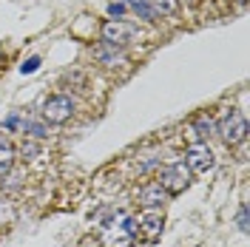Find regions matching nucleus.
<instances>
[{
  "label": "nucleus",
  "instance_id": "obj_1",
  "mask_svg": "<svg viewBox=\"0 0 250 247\" xmlns=\"http://www.w3.org/2000/svg\"><path fill=\"white\" fill-rule=\"evenodd\" d=\"M216 134L222 137V142L225 145H242L245 139H248V120L242 117V111H225L222 117H219V123H216Z\"/></svg>",
  "mask_w": 250,
  "mask_h": 247
},
{
  "label": "nucleus",
  "instance_id": "obj_2",
  "mask_svg": "<svg viewBox=\"0 0 250 247\" xmlns=\"http://www.w3.org/2000/svg\"><path fill=\"white\" fill-rule=\"evenodd\" d=\"M74 111H77L74 97H68V94H54V97H48L46 103H43V120L51 123V125H62L74 117Z\"/></svg>",
  "mask_w": 250,
  "mask_h": 247
},
{
  "label": "nucleus",
  "instance_id": "obj_3",
  "mask_svg": "<svg viewBox=\"0 0 250 247\" xmlns=\"http://www.w3.org/2000/svg\"><path fill=\"white\" fill-rule=\"evenodd\" d=\"M137 239V222L134 219H123L120 225H105V230L100 236L103 247H131Z\"/></svg>",
  "mask_w": 250,
  "mask_h": 247
},
{
  "label": "nucleus",
  "instance_id": "obj_4",
  "mask_svg": "<svg viewBox=\"0 0 250 247\" xmlns=\"http://www.w3.org/2000/svg\"><path fill=\"white\" fill-rule=\"evenodd\" d=\"M159 185L165 187L168 193H182L190 185V170L185 162H168L159 168Z\"/></svg>",
  "mask_w": 250,
  "mask_h": 247
},
{
  "label": "nucleus",
  "instance_id": "obj_5",
  "mask_svg": "<svg viewBox=\"0 0 250 247\" xmlns=\"http://www.w3.org/2000/svg\"><path fill=\"white\" fill-rule=\"evenodd\" d=\"M140 34V29L134 26V23H128V20H105L103 23V43H108V46H128L134 37Z\"/></svg>",
  "mask_w": 250,
  "mask_h": 247
},
{
  "label": "nucleus",
  "instance_id": "obj_6",
  "mask_svg": "<svg viewBox=\"0 0 250 247\" xmlns=\"http://www.w3.org/2000/svg\"><path fill=\"white\" fill-rule=\"evenodd\" d=\"M185 165H188V170L205 173V170H210L216 165V156H213L208 142H196V145H188L185 148Z\"/></svg>",
  "mask_w": 250,
  "mask_h": 247
},
{
  "label": "nucleus",
  "instance_id": "obj_7",
  "mask_svg": "<svg viewBox=\"0 0 250 247\" xmlns=\"http://www.w3.org/2000/svg\"><path fill=\"white\" fill-rule=\"evenodd\" d=\"M134 199H137V205H142L145 210H156V207H162V205H165L168 190L159 185V182H145V185L134 193Z\"/></svg>",
  "mask_w": 250,
  "mask_h": 247
},
{
  "label": "nucleus",
  "instance_id": "obj_8",
  "mask_svg": "<svg viewBox=\"0 0 250 247\" xmlns=\"http://www.w3.org/2000/svg\"><path fill=\"white\" fill-rule=\"evenodd\" d=\"M162 225H165V219H162L159 210H145V213L140 216V227H137V233H142V239L154 245L156 239L162 236Z\"/></svg>",
  "mask_w": 250,
  "mask_h": 247
},
{
  "label": "nucleus",
  "instance_id": "obj_9",
  "mask_svg": "<svg viewBox=\"0 0 250 247\" xmlns=\"http://www.w3.org/2000/svg\"><path fill=\"white\" fill-rule=\"evenodd\" d=\"M120 3H123L125 9H131L137 17L148 20V23H156V17H159L154 9H151V3H148V0H120Z\"/></svg>",
  "mask_w": 250,
  "mask_h": 247
},
{
  "label": "nucleus",
  "instance_id": "obj_10",
  "mask_svg": "<svg viewBox=\"0 0 250 247\" xmlns=\"http://www.w3.org/2000/svg\"><path fill=\"white\" fill-rule=\"evenodd\" d=\"M15 159H17L15 145H12V142H9L6 137H0V176H6V173L12 170Z\"/></svg>",
  "mask_w": 250,
  "mask_h": 247
},
{
  "label": "nucleus",
  "instance_id": "obj_11",
  "mask_svg": "<svg viewBox=\"0 0 250 247\" xmlns=\"http://www.w3.org/2000/svg\"><path fill=\"white\" fill-rule=\"evenodd\" d=\"M213 134H216V123H213L210 117H196V120H193V137L199 139V142L210 139Z\"/></svg>",
  "mask_w": 250,
  "mask_h": 247
},
{
  "label": "nucleus",
  "instance_id": "obj_12",
  "mask_svg": "<svg viewBox=\"0 0 250 247\" xmlns=\"http://www.w3.org/2000/svg\"><path fill=\"white\" fill-rule=\"evenodd\" d=\"M94 54H97V60L105 62V65H114V62L123 60V48H120V46H108V43H103Z\"/></svg>",
  "mask_w": 250,
  "mask_h": 247
},
{
  "label": "nucleus",
  "instance_id": "obj_13",
  "mask_svg": "<svg viewBox=\"0 0 250 247\" xmlns=\"http://www.w3.org/2000/svg\"><path fill=\"white\" fill-rule=\"evenodd\" d=\"M156 15H176L179 12V0H148Z\"/></svg>",
  "mask_w": 250,
  "mask_h": 247
},
{
  "label": "nucleus",
  "instance_id": "obj_14",
  "mask_svg": "<svg viewBox=\"0 0 250 247\" xmlns=\"http://www.w3.org/2000/svg\"><path fill=\"white\" fill-rule=\"evenodd\" d=\"M20 128H23V134H29L31 139H46L48 137L46 128H43L40 123H31V120H23V123H20Z\"/></svg>",
  "mask_w": 250,
  "mask_h": 247
},
{
  "label": "nucleus",
  "instance_id": "obj_15",
  "mask_svg": "<svg viewBox=\"0 0 250 247\" xmlns=\"http://www.w3.org/2000/svg\"><path fill=\"white\" fill-rule=\"evenodd\" d=\"M37 154H40V145L31 142V139H23V145H20V159H37Z\"/></svg>",
  "mask_w": 250,
  "mask_h": 247
},
{
  "label": "nucleus",
  "instance_id": "obj_16",
  "mask_svg": "<svg viewBox=\"0 0 250 247\" xmlns=\"http://www.w3.org/2000/svg\"><path fill=\"white\" fill-rule=\"evenodd\" d=\"M125 12H128V9H125L120 0H111V3H108V15H111V20H120Z\"/></svg>",
  "mask_w": 250,
  "mask_h": 247
},
{
  "label": "nucleus",
  "instance_id": "obj_17",
  "mask_svg": "<svg viewBox=\"0 0 250 247\" xmlns=\"http://www.w3.org/2000/svg\"><path fill=\"white\" fill-rule=\"evenodd\" d=\"M40 68V57H29V60L20 65V74H34Z\"/></svg>",
  "mask_w": 250,
  "mask_h": 247
},
{
  "label": "nucleus",
  "instance_id": "obj_18",
  "mask_svg": "<svg viewBox=\"0 0 250 247\" xmlns=\"http://www.w3.org/2000/svg\"><path fill=\"white\" fill-rule=\"evenodd\" d=\"M236 225H239V230L242 233H248V205L239 207V219H236Z\"/></svg>",
  "mask_w": 250,
  "mask_h": 247
},
{
  "label": "nucleus",
  "instance_id": "obj_19",
  "mask_svg": "<svg viewBox=\"0 0 250 247\" xmlns=\"http://www.w3.org/2000/svg\"><path fill=\"white\" fill-rule=\"evenodd\" d=\"M17 125H20V117H17V114H12V117L3 123V128H6V131H12V128H17Z\"/></svg>",
  "mask_w": 250,
  "mask_h": 247
},
{
  "label": "nucleus",
  "instance_id": "obj_20",
  "mask_svg": "<svg viewBox=\"0 0 250 247\" xmlns=\"http://www.w3.org/2000/svg\"><path fill=\"white\" fill-rule=\"evenodd\" d=\"M188 3H199V0H188Z\"/></svg>",
  "mask_w": 250,
  "mask_h": 247
}]
</instances>
